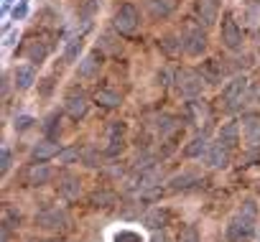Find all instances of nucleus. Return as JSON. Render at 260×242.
I'll list each match as a JSON object with an SVG mask.
<instances>
[{"label": "nucleus", "instance_id": "nucleus-1", "mask_svg": "<svg viewBox=\"0 0 260 242\" xmlns=\"http://www.w3.org/2000/svg\"><path fill=\"white\" fill-rule=\"evenodd\" d=\"M112 26H115V31L122 33V36L136 33L138 26H141V13H138V8L130 6V3H122V6L115 11V16H112Z\"/></svg>", "mask_w": 260, "mask_h": 242}, {"label": "nucleus", "instance_id": "nucleus-2", "mask_svg": "<svg viewBox=\"0 0 260 242\" xmlns=\"http://www.w3.org/2000/svg\"><path fill=\"white\" fill-rule=\"evenodd\" d=\"M255 234V217L237 212V217L227 224V239L230 242H247Z\"/></svg>", "mask_w": 260, "mask_h": 242}, {"label": "nucleus", "instance_id": "nucleus-3", "mask_svg": "<svg viewBox=\"0 0 260 242\" xmlns=\"http://www.w3.org/2000/svg\"><path fill=\"white\" fill-rule=\"evenodd\" d=\"M202 84H204V77H202V74H197V72H191V69L176 72V89H179L181 97L194 99V97L202 92Z\"/></svg>", "mask_w": 260, "mask_h": 242}, {"label": "nucleus", "instance_id": "nucleus-4", "mask_svg": "<svg viewBox=\"0 0 260 242\" xmlns=\"http://www.w3.org/2000/svg\"><path fill=\"white\" fill-rule=\"evenodd\" d=\"M247 89H250V82H247V77H235L227 87H224V92H222V97H224V102H227V107H240V105H245V97H247Z\"/></svg>", "mask_w": 260, "mask_h": 242}, {"label": "nucleus", "instance_id": "nucleus-5", "mask_svg": "<svg viewBox=\"0 0 260 242\" xmlns=\"http://www.w3.org/2000/svg\"><path fill=\"white\" fill-rule=\"evenodd\" d=\"M219 36H222L224 49H230V51H237L242 46V31H240V26H237V21L232 16H224L222 28H219Z\"/></svg>", "mask_w": 260, "mask_h": 242}, {"label": "nucleus", "instance_id": "nucleus-6", "mask_svg": "<svg viewBox=\"0 0 260 242\" xmlns=\"http://www.w3.org/2000/svg\"><path fill=\"white\" fill-rule=\"evenodd\" d=\"M36 222H39V227H44V229H64L67 222H69V217H67L64 209H46V212H41V214L36 217Z\"/></svg>", "mask_w": 260, "mask_h": 242}, {"label": "nucleus", "instance_id": "nucleus-7", "mask_svg": "<svg viewBox=\"0 0 260 242\" xmlns=\"http://www.w3.org/2000/svg\"><path fill=\"white\" fill-rule=\"evenodd\" d=\"M184 51L189 56H202L207 51V36L202 28H191L186 36H184Z\"/></svg>", "mask_w": 260, "mask_h": 242}, {"label": "nucleus", "instance_id": "nucleus-8", "mask_svg": "<svg viewBox=\"0 0 260 242\" xmlns=\"http://www.w3.org/2000/svg\"><path fill=\"white\" fill-rule=\"evenodd\" d=\"M100 64H102V54L100 51H89L82 61H79V66H77V72H79V77H84V79H92V77H97V72H100Z\"/></svg>", "mask_w": 260, "mask_h": 242}, {"label": "nucleus", "instance_id": "nucleus-9", "mask_svg": "<svg viewBox=\"0 0 260 242\" xmlns=\"http://www.w3.org/2000/svg\"><path fill=\"white\" fill-rule=\"evenodd\" d=\"M204 161H207L209 168H224V166L230 163V148L222 146V143H217V146H212V148L207 151Z\"/></svg>", "mask_w": 260, "mask_h": 242}, {"label": "nucleus", "instance_id": "nucleus-10", "mask_svg": "<svg viewBox=\"0 0 260 242\" xmlns=\"http://www.w3.org/2000/svg\"><path fill=\"white\" fill-rule=\"evenodd\" d=\"M87 107H89V102H87V97L82 92H72L67 97V115L69 117H74V120L84 117L87 115Z\"/></svg>", "mask_w": 260, "mask_h": 242}, {"label": "nucleus", "instance_id": "nucleus-11", "mask_svg": "<svg viewBox=\"0 0 260 242\" xmlns=\"http://www.w3.org/2000/svg\"><path fill=\"white\" fill-rule=\"evenodd\" d=\"M217 13H219L217 0H197V16L202 18V23L212 26L217 21Z\"/></svg>", "mask_w": 260, "mask_h": 242}, {"label": "nucleus", "instance_id": "nucleus-12", "mask_svg": "<svg viewBox=\"0 0 260 242\" xmlns=\"http://www.w3.org/2000/svg\"><path fill=\"white\" fill-rule=\"evenodd\" d=\"M13 77H16V87H18V89H28V87H34V82H36V69H34L31 64H21V66H16Z\"/></svg>", "mask_w": 260, "mask_h": 242}, {"label": "nucleus", "instance_id": "nucleus-13", "mask_svg": "<svg viewBox=\"0 0 260 242\" xmlns=\"http://www.w3.org/2000/svg\"><path fill=\"white\" fill-rule=\"evenodd\" d=\"M148 8L156 18H166L179 8V0H148Z\"/></svg>", "mask_w": 260, "mask_h": 242}, {"label": "nucleus", "instance_id": "nucleus-14", "mask_svg": "<svg viewBox=\"0 0 260 242\" xmlns=\"http://www.w3.org/2000/svg\"><path fill=\"white\" fill-rule=\"evenodd\" d=\"M207 105L202 102V99H191V102H186V117L191 120V123H197V125H202L204 120H207Z\"/></svg>", "mask_w": 260, "mask_h": 242}, {"label": "nucleus", "instance_id": "nucleus-15", "mask_svg": "<svg viewBox=\"0 0 260 242\" xmlns=\"http://www.w3.org/2000/svg\"><path fill=\"white\" fill-rule=\"evenodd\" d=\"M219 143L227 146V148H235V146L240 143V125H237V123L222 125V130H219Z\"/></svg>", "mask_w": 260, "mask_h": 242}, {"label": "nucleus", "instance_id": "nucleus-16", "mask_svg": "<svg viewBox=\"0 0 260 242\" xmlns=\"http://www.w3.org/2000/svg\"><path fill=\"white\" fill-rule=\"evenodd\" d=\"M61 151H59V146L51 141V138H46L44 143H39L36 148H34V158L39 161V163H44L46 158H54V156H59Z\"/></svg>", "mask_w": 260, "mask_h": 242}, {"label": "nucleus", "instance_id": "nucleus-17", "mask_svg": "<svg viewBox=\"0 0 260 242\" xmlns=\"http://www.w3.org/2000/svg\"><path fill=\"white\" fill-rule=\"evenodd\" d=\"M156 128H158V133L164 135V138H169V135H176L179 133V120L176 117H171V115H161L158 120H156Z\"/></svg>", "mask_w": 260, "mask_h": 242}, {"label": "nucleus", "instance_id": "nucleus-18", "mask_svg": "<svg viewBox=\"0 0 260 242\" xmlns=\"http://www.w3.org/2000/svg\"><path fill=\"white\" fill-rule=\"evenodd\" d=\"M94 99H97V105H102V107H120L122 105V97L115 92V89H97V94H94Z\"/></svg>", "mask_w": 260, "mask_h": 242}, {"label": "nucleus", "instance_id": "nucleus-19", "mask_svg": "<svg viewBox=\"0 0 260 242\" xmlns=\"http://www.w3.org/2000/svg\"><path fill=\"white\" fill-rule=\"evenodd\" d=\"M49 179H51V168H49V166H44V163L31 166V171H28V184L41 186V184H49Z\"/></svg>", "mask_w": 260, "mask_h": 242}, {"label": "nucleus", "instance_id": "nucleus-20", "mask_svg": "<svg viewBox=\"0 0 260 242\" xmlns=\"http://www.w3.org/2000/svg\"><path fill=\"white\" fill-rule=\"evenodd\" d=\"M245 141L252 148L260 146V120H255V117H247L245 120Z\"/></svg>", "mask_w": 260, "mask_h": 242}, {"label": "nucleus", "instance_id": "nucleus-21", "mask_svg": "<svg viewBox=\"0 0 260 242\" xmlns=\"http://www.w3.org/2000/svg\"><path fill=\"white\" fill-rule=\"evenodd\" d=\"M46 56H49V46H44L41 41H34V44L26 49V59L34 61V64H41Z\"/></svg>", "mask_w": 260, "mask_h": 242}, {"label": "nucleus", "instance_id": "nucleus-22", "mask_svg": "<svg viewBox=\"0 0 260 242\" xmlns=\"http://www.w3.org/2000/svg\"><path fill=\"white\" fill-rule=\"evenodd\" d=\"M222 74H224V72H222V66H219L214 59H209V61L204 64V69H202L204 82H212V84H214V82H222Z\"/></svg>", "mask_w": 260, "mask_h": 242}, {"label": "nucleus", "instance_id": "nucleus-23", "mask_svg": "<svg viewBox=\"0 0 260 242\" xmlns=\"http://www.w3.org/2000/svg\"><path fill=\"white\" fill-rule=\"evenodd\" d=\"M59 194H61L64 199H77V196H79V181H77L74 176H67V179L59 184Z\"/></svg>", "mask_w": 260, "mask_h": 242}, {"label": "nucleus", "instance_id": "nucleus-24", "mask_svg": "<svg viewBox=\"0 0 260 242\" xmlns=\"http://www.w3.org/2000/svg\"><path fill=\"white\" fill-rule=\"evenodd\" d=\"M199 181V176L194 174V171H184V174H176L174 179H171V189H189L191 184H197Z\"/></svg>", "mask_w": 260, "mask_h": 242}, {"label": "nucleus", "instance_id": "nucleus-25", "mask_svg": "<svg viewBox=\"0 0 260 242\" xmlns=\"http://www.w3.org/2000/svg\"><path fill=\"white\" fill-rule=\"evenodd\" d=\"M158 46H161L169 56H176V54L184 49V39H176V36H164Z\"/></svg>", "mask_w": 260, "mask_h": 242}, {"label": "nucleus", "instance_id": "nucleus-26", "mask_svg": "<svg viewBox=\"0 0 260 242\" xmlns=\"http://www.w3.org/2000/svg\"><path fill=\"white\" fill-rule=\"evenodd\" d=\"M209 148H207V135H197L189 146H186V156L189 158H197V156H202V153H207Z\"/></svg>", "mask_w": 260, "mask_h": 242}, {"label": "nucleus", "instance_id": "nucleus-27", "mask_svg": "<svg viewBox=\"0 0 260 242\" xmlns=\"http://www.w3.org/2000/svg\"><path fill=\"white\" fill-rule=\"evenodd\" d=\"M158 181H161L158 171H146V174H141V181H138V186H141V191H148V189H153Z\"/></svg>", "mask_w": 260, "mask_h": 242}, {"label": "nucleus", "instance_id": "nucleus-28", "mask_svg": "<svg viewBox=\"0 0 260 242\" xmlns=\"http://www.w3.org/2000/svg\"><path fill=\"white\" fill-rule=\"evenodd\" d=\"M146 224H148V227H153V229L164 227V224H166V212H161V209L148 212V214H146Z\"/></svg>", "mask_w": 260, "mask_h": 242}, {"label": "nucleus", "instance_id": "nucleus-29", "mask_svg": "<svg viewBox=\"0 0 260 242\" xmlns=\"http://www.w3.org/2000/svg\"><path fill=\"white\" fill-rule=\"evenodd\" d=\"M82 44H84V41H82V36H74V39L67 44V51H64V54H67V59H69V61H74V59L79 56V51H82Z\"/></svg>", "mask_w": 260, "mask_h": 242}, {"label": "nucleus", "instance_id": "nucleus-30", "mask_svg": "<svg viewBox=\"0 0 260 242\" xmlns=\"http://www.w3.org/2000/svg\"><path fill=\"white\" fill-rule=\"evenodd\" d=\"M89 201H92V206H107V204L115 201V194H110V191H94Z\"/></svg>", "mask_w": 260, "mask_h": 242}, {"label": "nucleus", "instance_id": "nucleus-31", "mask_svg": "<svg viewBox=\"0 0 260 242\" xmlns=\"http://www.w3.org/2000/svg\"><path fill=\"white\" fill-rule=\"evenodd\" d=\"M122 135H125V123H120V120L110 123V128H107V138H110V143H112V141H122Z\"/></svg>", "mask_w": 260, "mask_h": 242}, {"label": "nucleus", "instance_id": "nucleus-32", "mask_svg": "<svg viewBox=\"0 0 260 242\" xmlns=\"http://www.w3.org/2000/svg\"><path fill=\"white\" fill-rule=\"evenodd\" d=\"M94 11H97V0H84V3H82V8H79V13H82L84 23H89V21H92Z\"/></svg>", "mask_w": 260, "mask_h": 242}, {"label": "nucleus", "instance_id": "nucleus-33", "mask_svg": "<svg viewBox=\"0 0 260 242\" xmlns=\"http://www.w3.org/2000/svg\"><path fill=\"white\" fill-rule=\"evenodd\" d=\"M179 242H199V232H197V227H184L181 232H179Z\"/></svg>", "mask_w": 260, "mask_h": 242}, {"label": "nucleus", "instance_id": "nucleus-34", "mask_svg": "<svg viewBox=\"0 0 260 242\" xmlns=\"http://www.w3.org/2000/svg\"><path fill=\"white\" fill-rule=\"evenodd\" d=\"M59 130H61V125H59V115H51V117H49V123H46V135H49L51 141H56Z\"/></svg>", "mask_w": 260, "mask_h": 242}, {"label": "nucleus", "instance_id": "nucleus-35", "mask_svg": "<svg viewBox=\"0 0 260 242\" xmlns=\"http://www.w3.org/2000/svg\"><path fill=\"white\" fill-rule=\"evenodd\" d=\"M115 242H143L138 232H130V229H122L115 234Z\"/></svg>", "mask_w": 260, "mask_h": 242}, {"label": "nucleus", "instance_id": "nucleus-36", "mask_svg": "<svg viewBox=\"0 0 260 242\" xmlns=\"http://www.w3.org/2000/svg\"><path fill=\"white\" fill-rule=\"evenodd\" d=\"M31 125H34V117H31V115H21V117H16V130H18V133L28 130Z\"/></svg>", "mask_w": 260, "mask_h": 242}, {"label": "nucleus", "instance_id": "nucleus-37", "mask_svg": "<svg viewBox=\"0 0 260 242\" xmlns=\"http://www.w3.org/2000/svg\"><path fill=\"white\" fill-rule=\"evenodd\" d=\"M74 158H79V148H67V151L59 153V161L61 163H72Z\"/></svg>", "mask_w": 260, "mask_h": 242}, {"label": "nucleus", "instance_id": "nucleus-38", "mask_svg": "<svg viewBox=\"0 0 260 242\" xmlns=\"http://www.w3.org/2000/svg\"><path fill=\"white\" fill-rule=\"evenodd\" d=\"M240 212H242V214H250V217H257V206H255L252 199H245L242 206H240Z\"/></svg>", "mask_w": 260, "mask_h": 242}, {"label": "nucleus", "instance_id": "nucleus-39", "mask_svg": "<svg viewBox=\"0 0 260 242\" xmlns=\"http://www.w3.org/2000/svg\"><path fill=\"white\" fill-rule=\"evenodd\" d=\"M8 168H11V151L3 148V158H0V171L8 174Z\"/></svg>", "mask_w": 260, "mask_h": 242}, {"label": "nucleus", "instance_id": "nucleus-40", "mask_svg": "<svg viewBox=\"0 0 260 242\" xmlns=\"http://www.w3.org/2000/svg\"><path fill=\"white\" fill-rule=\"evenodd\" d=\"M151 161H153V158H151L148 153H146V156H138V158H136V168H143V171H146V168L151 166Z\"/></svg>", "mask_w": 260, "mask_h": 242}, {"label": "nucleus", "instance_id": "nucleus-41", "mask_svg": "<svg viewBox=\"0 0 260 242\" xmlns=\"http://www.w3.org/2000/svg\"><path fill=\"white\" fill-rule=\"evenodd\" d=\"M84 161H87V166H100V163H97L100 158H97V153H92V151L84 153Z\"/></svg>", "mask_w": 260, "mask_h": 242}, {"label": "nucleus", "instance_id": "nucleus-42", "mask_svg": "<svg viewBox=\"0 0 260 242\" xmlns=\"http://www.w3.org/2000/svg\"><path fill=\"white\" fill-rule=\"evenodd\" d=\"M102 46H105V49H110V51H115V49H117V46L112 44V36H110V33H105V36H102Z\"/></svg>", "mask_w": 260, "mask_h": 242}, {"label": "nucleus", "instance_id": "nucleus-43", "mask_svg": "<svg viewBox=\"0 0 260 242\" xmlns=\"http://www.w3.org/2000/svg\"><path fill=\"white\" fill-rule=\"evenodd\" d=\"M13 16H16V21H18V18H23V16H26V3H21V6L13 11Z\"/></svg>", "mask_w": 260, "mask_h": 242}, {"label": "nucleus", "instance_id": "nucleus-44", "mask_svg": "<svg viewBox=\"0 0 260 242\" xmlns=\"http://www.w3.org/2000/svg\"><path fill=\"white\" fill-rule=\"evenodd\" d=\"M151 242H171V239H169V237H166V234H156V237H153V239H151Z\"/></svg>", "mask_w": 260, "mask_h": 242}, {"label": "nucleus", "instance_id": "nucleus-45", "mask_svg": "<svg viewBox=\"0 0 260 242\" xmlns=\"http://www.w3.org/2000/svg\"><path fill=\"white\" fill-rule=\"evenodd\" d=\"M252 3H257V6H260V0H252Z\"/></svg>", "mask_w": 260, "mask_h": 242}]
</instances>
